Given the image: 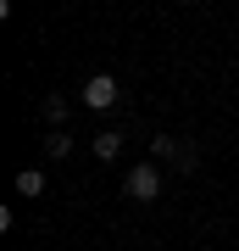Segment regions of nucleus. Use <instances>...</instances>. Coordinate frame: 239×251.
Masks as SVG:
<instances>
[{"label":"nucleus","mask_w":239,"mask_h":251,"mask_svg":"<svg viewBox=\"0 0 239 251\" xmlns=\"http://www.w3.org/2000/svg\"><path fill=\"white\" fill-rule=\"evenodd\" d=\"M44 145H50V156H67V151H72V140H67V134H50Z\"/></svg>","instance_id":"nucleus-7"},{"label":"nucleus","mask_w":239,"mask_h":251,"mask_svg":"<svg viewBox=\"0 0 239 251\" xmlns=\"http://www.w3.org/2000/svg\"><path fill=\"white\" fill-rule=\"evenodd\" d=\"M117 151H123V134H117V128H100V134H95V156H100V162H111Z\"/></svg>","instance_id":"nucleus-3"},{"label":"nucleus","mask_w":239,"mask_h":251,"mask_svg":"<svg viewBox=\"0 0 239 251\" xmlns=\"http://www.w3.org/2000/svg\"><path fill=\"white\" fill-rule=\"evenodd\" d=\"M117 95H123V90H117V78H111V73H95V78L84 84V106H95V112L117 106Z\"/></svg>","instance_id":"nucleus-2"},{"label":"nucleus","mask_w":239,"mask_h":251,"mask_svg":"<svg viewBox=\"0 0 239 251\" xmlns=\"http://www.w3.org/2000/svg\"><path fill=\"white\" fill-rule=\"evenodd\" d=\"M44 117L62 128V123H67V95H44Z\"/></svg>","instance_id":"nucleus-5"},{"label":"nucleus","mask_w":239,"mask_h":251,"mask_svg":"<svg viewBox=\"0 0 239 251\" xmlns=\"http://www.w3.org/2000/svg\"><path fill=\"white\" fill-rule=\"evenodd\" d=\"M17 196H28V201L44 196V173H39V168H22V173H17Z\"/></svg>","instance_id":"nucleus-4"},{"label":"nucleus","mask_w":239,"mask_h":251,"mask_svg":"<svg viewBox=\"0 0 239 251\" xmlns=\"http://www.w3.org/2000/svg\"><path fill=\"white\" fill-rule=\"evenodd\" d=\"M123 190H128L133 201H156V196H161V168H156V162H139V168H128Z\"/></svg>","instance_id":"nucleus-1"},{"label":"nucleus","mask_w":239,"mask_h":251,"mask_svg":"<svg viewBox=\"0 0 239 251\" xmlns=\"http://www.w3.org/2000/svg\"><path fill=\"white\" fill-rule=\"evenodd\" d=\"M151 156H156V162H161V156H178V145H173V134H156V140H151Z\"/></svg>","instance_id":"nucleus-6"}]
</instances>
